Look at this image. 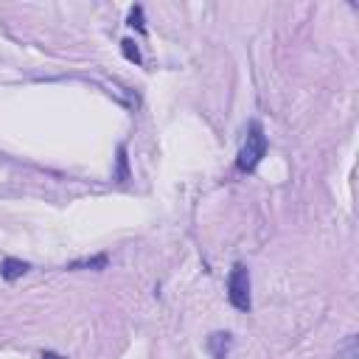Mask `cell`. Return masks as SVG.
Here are the masks:
<instances>
[{
  "mask_svg": "<svg viewBox=\"0 0 359 359\" xmlns=\"http://www.w3.org/2000/svg\"><path fill=\"white\" fill-rule=\"evenodd\" d=\"M267 135H264V126L258 121H250L247 126V138L239 149V157H236V168L239 171H256L258 163L267 157Z\"/></svg>",
  "mask_w": 359,
  "mask_h": 359,
  "instance_id": "obj_1",
  "label": "cell"
},
{
  "mask_svg": "<svg viewBox=\"0 0 359 359\" xmlns=\"http://www.w3.org/2000/svg\"><path fill=\"white\" fill-rule=\"evenodd\" d=\"M228 300L239 312H250L253 309V281H250L247 264H242V261H236L230 275H228Z\"/></svg>",
  "mask_w": 359,
  "mask_h": 359,
  "instance_id": "obj_2",
  "label": "cell"
},
{
  "mask_svg": "<svg viewBox=\"0 0 359 359\" xmlns=\"http://www.w3.org/2000/svg\"><path fill=\"white\" fill-rule=\"evenodd\" d=\"M233 348V334L230 331H214L208 334V351L214 359H228Z\"/></svg>",
  "mask_w": 359,
  "mask_h": 359,
  "instance_id": "obj_3",
  "label": "cell"
},
{
  "mask_svg": "<svg viewBox=\"0 0 359 359\" xmlns=\"http://www.w3.org/2000/svg\"><path fill=\"white\" fill-rule=\"evenodd\" d=\"M29 270H31V264L23 261V258H3V264H0V275H3L6 281H17V278H23Z\"/></svg>",
  "mask_w": 359,
  "mask_h": 359,
  "instance_id": "obj_4",
  "label": "cell"
},
{
  "mask_svg": "<svg viewBox=\"0 0 359 359\" xmlns=\"http://www.w3.org/2000/svg\"><path fill=\"white\" fill-rule=\"evenodd\" d=\"M107 264H110V258L101 253V256H93V258H79V261H71L65 270H71V272H76V270H107Z\"/></svg>",
  "mask_w": 359,
  "mask_h": 359,
  "instance_id": "obj_5",
  "label": "cell"
},
{
  "mask_svg": "<svg viewBox=\"0 0 359 359\" xmlns=\"http://www.w3.org/2000/svg\"><path fill=\"white\" fill-rule=\"evenodd\" d=\"M115 177L121 180V183H126V180H129V160H126V146L124 143L118 146V174Z\"/></svg>",
  "mask_w": 359,
  "mask_h": 359,
  "instance_id": "obj_6",
  "label": "cell"
},
{
  "mask_svg": "<svg viewBox=\"0 0 359 359\" xmlns=\"http://www.w3.org/2000/svg\"><path fill=\"white\" fill-rule=\"evenodd\" d=\"M129 26L138 29L140 34H146V20H143V6H132L129 9Z\"/></svg>",
  "mask_w": 359,
  "mask_h": 359,
  "instance_id": "obj_7",
  "label": "cell"
},
{
  "mask_svg": "<svg viewBox=\"0 0 359 359\" xmlns=\"http://www.w3.org/2000/svg\"><path fill=\"white\" fill-rule=\"evenodd\" d=\"M121 51H124V57H126L129 62H135V65L143 62V57H140V51H138V45H135L132 40H121Z\"/></svg>",
  "mask_w": 359,
  "mask_h": 359,
  "instance_id": "obj_8",
  "label": "cell"
},
{
  "mask_svg": "<svg viewBox=\"0 0 359 359\" xmlns=\"http://www.w3.org/2000/svg\"><path fill=\"white\" fill-rule=\"evenodd\" d=\"M40 359H65L62 353H57V351H43L40 353Z\"/></svg>",
  "mask_w": 359,
  "mask_h": 359,
  "instance_id": "obj_9",
  "label": "cell"
}]
</instances>
